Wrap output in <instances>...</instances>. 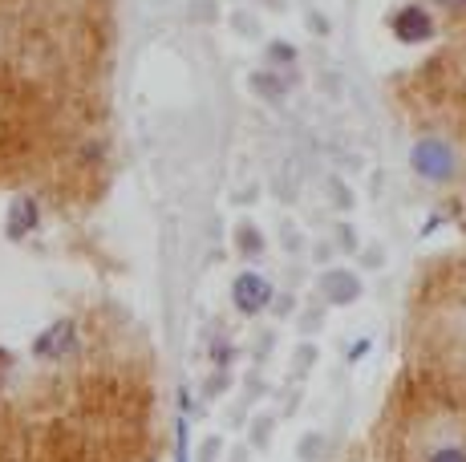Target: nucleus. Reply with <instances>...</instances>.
I'll list each match as a JSON object with an SVG mask.
<instances>
[{"mask_svg":"<svg viewBox=\"0 0 466 462\" xmlns=\"http://www.w3.org/2000/svg\"><path fill=\"white\" fill-rule=\"evenodd\" d=\"M219 458V438H211L208 447H203V455H199V462H215Z\"/></svg>","mask_w":466,"mask_h":462,"instance_id":"nucleus-7","label":"nucleus"},{"mask_svg":"<svg viewBox=\"0 0 466 462\" xmlns=\"http://www.w3.org/2000/svg\"><path fill=\"white\" fill-rule=\"evenodd\" d=\"M418 462H466V434L446 426L442 434H434V438L418 450Z\"/></svg>","mask_w":466,"mask_h":462,"instance_id":"nucleus-4","label":"nucleus"},{"mask_svg":"<svg viewBox=\"0 0 466 462\" xmlns=\"http://www.w3.org/2000/svg\"><path fill=\"white\" fill-rule=\"evenodd\" d=\"M8 369H13V353L0 349V381H5V373H8Z\"/></svg>","mask_w":466,"mask_h":462,"instance_id":"nucleus-8","label":"nucleus"},{"mask_svg":"<svg viewBox=\"0 0 466 462\" xmlns=\"http://www.w3.org/2000/svg\"><path fill=\"white\" fill-rule=\"evenodd\" d=\"M74 349H77V325L74 321H53L37 341H33V357L37 361H66Z\"/></svg>","mask_w":466,"mask_h":462,"instance_id":"nucleus-3","label":"nucleus"},{"mask_svg":"<svg viewBox=\"0 0 466 462\" xmlns=\"http://www.w3.org/2000/svg\"><path fill=\"white\" fill-rule=\"evenodd\" d=\"M236 239H239V252H244V256H259V252H264V239H259V231L252 224H239Z\"/></svg>","mask_w":466,"mask_h":462,"instance_id":"nucleus-6","label":"nucleus"},{"mask_svg":"<svg viewBox=\"0 0 466 462\" xmlns=\"http://www.w3.org/2000/svg\"><path fill=\"white\" fill-rule=\"evenodd\" d=\"M231 305L244 316L264 313V308L272 305V284H268L264 272H239L236 284H231Z\"/></svg>","mask_w":466,"mask_h":462,"instance_id":"nucleus-2","label":"nucleus"},{"mask_svg":"<svg viewBox=\"0 0 466 462\" xmlns=\"http://www.w3.org/2000/svg\"><path fill=\"white\" fill-rule=\"evenodd\" d=\"M41 224V211H37V199L33 195H21V199H13V207H8V239H25L33 236V227Z\"/></svg>","mask_w":466,"mask_h":462,"instance_id":"nucleus-5","label":"nucleus"},{"mask_svg":"<svg viewBox=\"0 0 466 462\" xmlns=\"http://www.w3.org/2000/svg\"><path fill=\"white\" fill-rule=\"evenodd\" d=\"M390 33L401 45L418 49V45H430V41L442 37V25H438L434 8H430L426 0H414V5H401L390 13Z\"/></svg>","mask_w":466,"mask_h":462,"instance_id":"nucleus-1","label":"nucleus"}]
</instances>
